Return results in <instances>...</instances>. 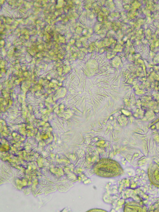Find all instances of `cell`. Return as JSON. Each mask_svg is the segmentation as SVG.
<instances>
[{"instance_id":"cell-1","label":"cell","mask_w":159,"mask_h":212,"mask_svg":"<svg viewBox=\"0 0 159 212\" xmlns=\"http://www.w3.org/2000/svg\"><path fill=\"white\" fill-rule=\"evenodd\" d=\"M95 171L98 175L100 176L109 177L120 174L122 173L123 170L118 166L102 165L95 168Z\"/></svg>"},{"instance_id":"cell-2","label":"cell","mask_w":159,"mask_h":212,"mask_svg":"<svg viewBox=\"0 0 159 212\" xmlns=\"http://www.w3.org/2000/svg\"><path fill=\"white\" fill-rule=\"evenodd\" d=\"M147 172L150 182L154 186L159 188V162L151 163L148 167Z\"/></svg>"},{"instance_id":"cell-3","label":"cell","mask_w":159,"mask_h":212,"mask_svg":"<svg viewBox=\"0 0 159 212\" xmlns=\"http://www.w3.org/2000/svg\"><path fill=\"white\" fill-rule=\"evenodd\" d=\"M126 212H145V208L143 205L135 201H131L127 203L125 207Z\"/></svg>"}]
</instances>
